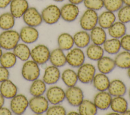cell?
<instances>
[{
  "label": "cell",
  "instance_id": "cell-1",
  "mask_svg": "<svg viewBox=\"0 0 130 115\" xmlns=\"http://www.w3.org/2000/svg\"><path fill=\"white\" fill-rule=\"evenodd\" d=\"M19 32L12 29L0 33V46L6 50H13L20 41Z\"/></svg>",
  "mask_w": 130,
  "mask_h": 115
},
{
  "label": "cell",
  "instance_id": "cell-2",
  "mask_svg": "<svg viewBox=\"0 0 130 115\" xmlns=\"http://www.w3.org/2000/svg\"><path fill=\"white\" fill-rule=\"evenodd\" d=\"M98 14L96 11L86 9L81 16L80 26L83 30L90 31L98 24Z\"/></svg>",
  "mask_w": 130,
  "mask_h": 115
},
{
  "label": "cell",
  "instance_id": "cell-3",
  "mask_svg": "<svg viewBox=\"0 0 130 115\" xmlns=\"http://www.w3.org/2000/svg\"><path fill=\"white\" fill-rule=\"evenodd\" d=\"M41 14L43 21L48 25L55 24L61 18L60 8L53 4L49 5L44 8Z\"/></svg>",
  "mask_w": 130,
  "mask_h": 115
},
{
  "label": "cell",
  "instance_id": "cell-4",
  "mask_svg": "<svg viewBox=\"0 0 130 115\" xmlns=\"http://www.w3.org/2000/svg\"><path fill=\"white\" fill-rule=\"evenodd\" d=\"M21 74L27 81L32 82L38 79L40 74L39 64L33 60L26 61L22 67Z\"/></svg>",
  "mask_w": 130,
  "mask_h": 115
},
{
  "label": "cell",
  "instance_id": "cell-5",
  "mask_svg": "<svg viewBox=\"0 0 130 115\" xmlns=\"http://www.w3.org/2000/svg\"><path fill=\"white\" fill-rule=\"evenodd\" d=\"M95 73V67L89 63H84L78 67L77 72L78 81L85 84L92 83Z\"/></svg>",
  "mask_w": 130,
  "mask_h": 115
},
{
  "label": "cell",
  "instance_id": "cell-6",
  "mask_svg": "<svg viewBox=\"0 0 130 115\" xmlns=\"http://www.w3.org/2000/svg\"><path fill=\"white\" fill-rule=\"evenodd\" d=\"M50 54L49 48L43 44L36 46L30 51L31 58L39 65L45 64L49 60Z\"/></svg>",
  "mask_w": 130,
  "mask_h": 115
},
{
  "label": "cell",
  "instance_id": "cell-7",
  "mask_svg": "<svg viewBox=\"0 0 130 115\" xmlns=\"http://www.w3.org/2000/svg\"><path fill=\"white\" fill-rule=\"evenodd\" d=\"M66 60L67 63L70 66L78 68L85 62V53L81 48H72L66 55Z\"/></svg>",
  "mask_w": 130,
  "mask_h": 115
},
{
  "label": "cell",
  "instance_id": "cell-8",
  "mask_svg": "<svg viewBox=\"0 0 130 115\" xmlns=\"http://www.w3.org/2000/svg\"><path fill=\"white\" fill-rule=\"evenodd\" d=\"M65 94L68 102L74 107H78L84 99L83 90L76 85L68 87L65 91Z\"/></svg>",
  "mask_w": 130,
  "mask_h": 115
},
{
  "label": "cell",
  "instance_id": "cell-9",
  "mask_svg": "<svg viewBox=\"0 0 130 115\" xmlns=\"http://www.w3.org/2000/svg\"><path fill=\"white\" fill-rule=\"evenodd\" d=\"M22 17L26 25L35 27L40 25L43 22L41 14L34 7H29Z\"/></svg>",
  "mask_w": 130,
  "mask_h": 115
},
{
  "label": "cell",
  "instance_id": "cell-10",
  "mask_svg": "<svg viewBox=\"0 0 130 115\" xmlns=\"http://www.w3.org/2000/svg\"><path fill=\"white\" fill-rule=\"evenodd\" d=\"M28 106V100L23 94H16L11 98L10 108L12 112L15 114H23Z\"/></svg>",
  "mask_w": 130,
  "mask_h": 115
},
{
  "label": "cell",
  "instance_id": "cell-11",
  "mask_svg": "<svg viewBox=\"0 0 130 115\" xmlns=\"http://www.w3.org/2000/svg\"><path fill=\"white\" fill-rule=\"evenodd\" d=\"M28 106L36 114H41L46 112L49 107V102L43 95L33 96L28 101Z\"/></svg>",
  "mask_w": 130,
  "mask_h": 115
},
{
  "label": "cell",
  "instance_id": "cell-12",
  "mask_svg": "<svg viewBox=\"0 0 130 115\" xmlns=\"http://www.w3.org/2000/svg\"><path fill=\"white\" fill-rule=\"evenodd\" d=\"M60 10L61 18L68 22L74 21L79 14V9L78 5L70 3L63 5L60 8Z\"/></svg>",
  "mask_w": 130,
  "mask_h": 115
},
{
  "label": "cell",
  "instance_id": "cell-13",
  "mask_svg": "<svg viewBox=\"0 0 130 115\" xmlns=\"http://www.w3.org/2000/svg\"><path fill=\"white\" fill-rule=\"evenodd\" d=\"M46 98L49 103L52 104H58L66 99V94L64 90L57 86L50 87L46 91Z\"/></svg>",
  "mask_w": 130,
  "mask_h": 115
},
{
  "label": "cell",
  "instance_id": "cell-14",
  "mask_svg": "<svg viewBox=\"0 0 130 115\" xmlns=\"http://www.w3.org/2000/svg\"><path fill=\"white\" fill-rule=\"evenodd\" d=\"M19 35L20 40L24 43L30 44L38 40L39 33L36 27L26 25L21 28Z\"/></svg>",
  "mask_w": 130,
  "mask_h": 115
},
{
  "label": "cell",
  "instance_id": "cell-15",
  "mask_svg": "<svg viewBox=\"0 0 130 115\" xmlns=\"http://www.w3.org/2000/svg\"><path fill=\"white\" fill-rule=\"evenodd\" d=\"M112 96L107 91H99L93 98V103L98 109L105 110L110 106Z\"/></svg>",
  "mask_w": 130,
  "mask_h": 115
},
{
  "label": "cell",
  "instance_id": "cell-16",
  "mask_svg": "<svg viewBox=\"0 0 130 115\" xmlns=\"http://www.w3.org/2000/svg\"><path fill=\"white\" fill-rule=\"evenodd\" d=\"M9 6L10 12L15 18L22 17L29 7L27 0H11Z\"/></svg>",
  "mask_w": 130,
  "mask_h": 115
},
{
  "label": "cell",
  "instance_id": "cell-17",
  "mask_svg": "<svg viewBox=\"0 0 130 115\" xmlns=\"http://www.w3.org/2000/svg\"><path fill=\"white\" fill-rule=\"evenodd\" d=\"M61 73L59 68L54 65H50L46 67L43 80L47 85H52L56 84L60 79Z\"/></svg>",
  "mask_w": 130,
  "mask_h": 115
},
{
  "label": "cell",
  "instance_id": "cell-18",
  "mask_svg": "<svg viewBox=\"0 0 130 115\" xmlns=\"http://www.w3.org/2000/svg\"><path fill=\"white\" fill-rule=\"evenodd\" d=\"M107 91L112 97L123 96L127 91L125 83L119 79H114L110 81Z\"/></svg>",
  "mask_w": 130,
  "mask_h": 115
},
{
  "label": "cell",
  "instance_id": "cell-19",
  "mask_svg": "<svg viewBox=\"0 0 130 115\" xmlns=\"http://www.w3.org/2000/svg\"><path fill=\"white\" fill-rule=\"evenodd\" d=\"M17 87L11 80L7 79L0 85V93L5 98L11 99L17 93Z\"/></svg>",
  "mask_w": 130,
  "mask_h": 115
},
{
  "label": "cell",
  "instance_id": "cell-20",
  "mask_svg": "<svg viewBox=\"0 0 130 115\" xmlns=\"http://www.w3.org/2000/svg\"><path fill=\"white\" fill-rule=\"evenodd\" d=\"M114 60L108 56H103L97 61V68L100 72L107 74L111 73L115 68Z\"/></svg>",
  "mask_w": 130,
  "mask_h": 115
},
{
  "label": "cell",
  "instance_id": "cell-21",
  "mask_svg": "<svg viewBox=\"0 0 130 115\" xmlns=\"http://www.w3.org/2000/svg\"><path fill=\"white\" fill-rule=\"evenodd\" d=\"M49 60L52 65L58 68L63 66L67 63L66 55L63 51L59 48L50 52Z\"/></svg>",
  "mask_w": 130,
  "mask_h": 115
},
{
  "label": "cell",
  "instance_id": "cell-22",
  "mask_svg": "<svg viewBox=\"0 0 130 115\" xmlns=\"http://www.w3.org/2000/svg\"><path fill=\"white\" fill-rule=\"evenodd\" d=\"M94 88L98 91H107L110 81L107 74L100 72L95 73L92 81Z\"/></svg>",
  "mask_w": 130,
  "mask_h": 115
},
{
  "label": "cell",
  "instance_id": "cell-23",
  "mask_svg": "<svg viewBox=\"0 0 130 115\" xmlns=\"http://www.w3.org/2000/svg\"><path fill=\"white\" fill-rule=\"evenodd\" d=\"M116 17L114 12L108 10L103 12L98 16L99 26L108 29L115 21Z\"/></svg>",
  "mask_w": 130,
  "mask_h": 115
},
{
  "label": "cell",
  "instance_id": "cell-24",
  "mask_svg": "<svg viewBox=\"0 0 130 115\" xmlns=\"http://www.w3.org/2000/svg\"><path fill=\"white\" fill-rule=\"evenodd\" d=\"M90 41L92 44L102 46L107 40V34L105 29L100 27L96 26L90 31Z\"/></svg>",
  "mask_w": 130,
  "mask_h": 115
},
{
  "label": "cell",
  "instance_id": "cell-25",
  "mask_svg": "<svg viewBox=\"0 0 130 115\" xmlns=\"http://www.w3.org/2000/svg\"><path fill=\"white\" fill-rule=\"evenodd\" d=\"M73 36L74 45L81 49L86 48L91 41L89 33L84 30L76 32Z\"/></svg>",
  "mask_w": 130,
  "mask_h": 115
},
{
  "label": "cell",
  "instance_id": "cell-26",
  "mask_svg": "<svg viewBox=\"0 0 130 115\" xmlns=\"http://www.w3.org/2000/svg\"><path fill=\"white\" fill-rule=\"evenodd\" d=\"M110 107L112 111L122 114L128 108V103L123 96L113 97Z\"/></svg>",
  "mask_w": 130,
  "mask_h": 115
},
{
  "label": "cell",
  "instance_id": "cell-27",
  "mask_svg": "<svg viewBox=\"0 0 130 115\" xmlns=\"http://www.w3.org/2000/svg\"><path fill=\"white\" fill-rule=\"evenodd\" d=\"M58 48L63 51H69L74 45L73 36L69 33H60L57 39Z\"/></svg>",
  "mask_w": 130,
  "mask_h": 115
},
{
  "label": "cell",
  "instance_id": "cell-28",
  "mask_svg": "<svg viewBox=\"0 0 130 115\" xmlns=\"http://www.w3.org/2000/svg\"><path fill=\"white\" fill-rule=\"evenodd\" d=\"M108 32L111 37L119 39L126 34V27L124 23L119 21H115L108 29Z\"/></svg>",
  "mask_w": 130,
  "mask_h": 115
},
{
  "label": "cell",
  "instance_id": "cell-29",
  "mask_svg": "<svg viewBox=\"0 0 130 115\" xmlns=\"http://www.w3.org/2000/svg\"><path fill=\"white\" fill-rule=\"evenodd\" d=\"M78 107V111L81 115H95L98 109L93 102L88 99H83Z\"/></svg>",
  "mask_w": 130,
  "mask_h": 115
},
{
  "label": "cell",
  "instance_id": "cell-30",
  "mask_svg": "<svg viewBox=\"0 0 130 115\" xmlns=\"http://www.w3.org/2000/svg\"><path fill=\"white\" fill-rule=\"evenodd\" d=\"M103 46L104 51L111 55L117 54L121 48L120 40L113 37L107 39Z\"/></svg>",
  "mask_w": 130,
  "mask_h": 115
},
{
  "label": "cell",
  "instance_id": "cell-31",
  "mask_svg": "<svg viewBox=\"0 0 130 115\" xmlns=\"http://www.w3.org/2000/svg\"><path fill=\"white\" fill-rule=\"evenodd\" d=\"M86 48V55L91 60L97 61L104 56L105 51L100 45L92 44L89 45Z\"/></svg>",
  "mask_w": 130,
  "mask_h": 115
},
{
  "label": "cell",
  "instance_id": "cell-32",
  "mask_svg": "<svg viewBox=\"0 0 130 115\" xmlns=\"http://www.w3.org/2000/svg\"><path fill=\"white\" fill-rule=\"evenodd\" d=\"M60 78L63 83L68 87L75 86L78 81L77 72L71 68L64 70L61 74Z\"/></svg>",
  "mask_w": 130,
  "mask_h": 115
},
{
  "label": "cell",
  "instance_id": "cell-33",
  "mask_svg": "<svg viewBox=\"0 0 130 115\" xmlns=\"http://www.w3.org/2000/svg\"><path fill=\"white\" fill-rule=\"evenodd\" d=\"M114 60L116 66L127 69L130 67V52L124 50L118 52Z\"/></svg>",
  "mask_w": 130,
  "mask_h": 115
},
{
  "label": "cell",
  "instance_id": "cell-34",
  "mask_svg": "<svg viewBox=\"0 0 130 115\" xmlns=\"http://www.w3.org/2000/svg\"><path fill=\"white\" fill-rule=\"evenodd\" d=\"M30 50L24 43L18 44L13 49V53L17 58L23 61L28 60L30 57Z\"/></svg>",
  "mask_w": 130,
  "mask_h": 115
},
{
  "label": "cell",
  "instance_id": "cell-35",
  "mask_svg": "<svg viewBox=\"0 0 130 115\" xmlns=\"http://www.w3.org/2000/svg\"><path fill=\"white\" fill-rule=\"evenodd\" d=\"M15 18L10 12H5L0 15V28L3 30L13 28L15 23Z\"/></svg>",
  "mask_w": 130,
  "mask_h": 115
},
{
  "label": "cell",
  "instance_id": "cell-36",
  "mask_svg": "<svg viewBox=\"0 0 130 115\" xmlns=\"http://www.w3.org/2000/svg\"><path fill=\"white\" fill-rule=\"evenodd\" d=\"M46 91V84L42 80L37 79L34 81L29 88V93L32 96L43 95Z\"/></svg>",
  "mask_w": 130,
  "mask_h": 115
},
{
  "label": "cell",
  "instance_id": "cell-37",
  "mask_svg": "<svg viewBox=\"0 0 130 115\" xmlns=\"http://www.w3.org/2000/svg\"><path fill=\"white\" fill-rule=\"evenodd\" d=\"M17 57L13 52H7L3 53L0 57V64L8 69L13 67L16 63Z\"/></svg>",
  "mask_w": 130,
  "mask_h": 115
},
{
  "label": "cell",
  "instance_id": "cell-38",
  "mask_svg": "<svg viewBox=\"0 0 130 115\" xmlns=\"http://www.w3.org/2000/svg\"><path fill=\"white\" fill-rule=\"evenodd\" d=\"M104 7L106 10L117 12L123 5L122 0H103Z\"/></svg>",
  "mask_w": 130,
  "mask_h": 115
},
{
  "label": "cell",
  "instance_id": "cell-39",
  "mask_svg": "<svg viewBox=\"0 0 130 115\" xmlns=\"http://www.w3.org/2000/svg\"><path fill=\"white\" fill-rule=\"evenodd\" d=\"M118 20L124 24L130 22V6L123 5L117 11Z\"/></svg>",
  "mask_w": 130,
  "mask_h": 115
},
{
  "label": "cell",
  "instance_id": "cell-40",
  "mask_svg": "<svg viewBox=\"0 0 130 115\" xmlns=\"http://www.w3.org/2000/svg\"><path fill=\"white\" fill-rule=\"evenodd\" d=\"M83 4L87 9L99 11L104 7L103 0H84Z\"/></svg>",
  "mask_w": 130,
  "mask_h": 115
},
{
  "label": "cell",
  "instance_id": "cell-41",
  "mask_svg": "<svg viewBox=\"0 0 130 115\" xmlns=\"http://www.w3.org/2000/svg\"><path fill=\"white\" fill-rule=\"evenodd\" d=\"M46 114L47 115H65L67 114V111L66 108L59 104H52L48 107Z\"/></svg>",
  "mask_w": 130,
  "mask_h": 115
},
{
  "label": "cell",
  "instance_id": "cell-42",
  "mask_svg": "<svg viewBox=\"0 0 130 115\" xmlns=\"http://www.w3.org/2000/svg\"><path fill=\"white\" fill-rule=\"evenodd\" d=\"M121 47L125 51L130 52V34H125L120 40Z\"/></svg>",
  "mask_w": 130,
  "mask_h": 115
},
{
  "label": "cell",
  "instance_id": "cell-43",
  "mask_svg": "<svg viewBox=\"0 0 130 115\" xmlns=\"http://www.w3.org/2000/svg\"><path fill=\"white\" fill-rule=\"evenodd\" d=\"M9 71L8 69L0 66V83L8 79L9 77Z\"/></svg>",
  "mask_w": 130,
  "mask_h": 115
},
{
  "label": "cell",
  "instance_id": "cell-44",
  "mask_svg": "<svg viewBox=\"0 0 130 115\" xmlns=\"http://www.w3.org/2000/svg\"><path fill=\"white\" fill-rule=\"evenodd\" d=\"M12 111L7 107L2 106L0 108V115H11Z\"/></svg>",
  "mask_w": 130,
  "mask_h": 115
},
{
  "label": "cell",
  "instance_id": "cell-45",
  "mask_svg": "<svg viewBox=\"0 0 130 115\" xmlns=\"http://www.w3.org/2000/svg\"><path fill=\"white\" fill-rule=\"evenodd\" d=\"M11 0H0V9H4L9 6Z\"/></svg>",
  "mask_w": 130,
  "mask_h": 115
},
{
  "label": "cell",
  "instance_id": "cell-46",
  "mask_svg": "<svg viewBox=\"0 0 130 115\" xmlns=\"http://www.w3.org/2000/svg\"><path fill=\"white\" fill-rule=\"evenodd\" d=\"M68 1L69 3L76 5H78L81 4L84 1V0H68Z\"/></svg>",
  "mask_w": 130,
  "mask_h": 115
},
{
  "label": "cell",
  "instance_id": "cell-47",
  "mask_svg": "<svg viewBox=\"0 0 130 115\" xmlns=\"http://www.w3.org/2000/svg\"><path fill=\"white\" fill-rule=\"evenodd\" d=\"M4 103H5V98L0 93V108L3 106Z\"/></svg>",
  "mask_w": 130,
  "mask_h": 115
},
{
  "label": "cell",
  "instance_id": "cell-48",
  "mask_svg": "<svg viewBox=\"0 0 130 115\" xmlns=\"http://www.w3.org/2000/svg\"><path fill=\"white\" fill-rule=\"evenodd\" d=\"M69 115H71V114H73V115H77V114H79L78 111H71L68 112V113H67Z\"/></svg>",
  "mask_w": 130,
  "mask_h": 115
},
{
  "label": "cell",
  "instance_id": "cell-49",
  "mask_svg": "<svg viewBox=\"0 0 130 115\" xmlns=\"http://www.w3.org/2000/svg\"><path fill=\"white\" fill-rule=\"evenodd\" d=\"M123 4L125 5L130 6V0H122Z\"/></svg>",
  "mask_w": 130,
  "mask_h": 115
},
{
  "label": "cell",
  "instance_id": "cell-50",
  "mask_svg": "<svg viewBox=\"0 0 130 115\" xmlns=\"http://www.w3.org/2000/svg\"><path fill=\"white\" fill-rule=\"evenodd\" d=\"M123 115H130V109H128V108L123 113Z\"/></svg>",
  "mask_w": 130,
  "mask_h": 115
},
{
  "label": "cell",
  "instance_id": "cell-51",
  "mask_svg": "<svg viewBox=\"0 0 130 115\" xmlns=\"http://www.w3.org/2000/svg\"><path fill=\"white\" fill-rule=\"evenodd\" d=\"M107 114H108V115H112V114H115V115L117 114V115H119V114L118 113H117V112H115V111H112V112H110L109 113H108Z\"/></svg>",
  "mask_w": 130,
  "mask_h": 115
},
{
  "label": "cell",
  "instance_id": "cell-52",
  "mask_svg": "<svg viewBox=\"0 0 130 115\" xmlns=\"http://www.w3.org/2000/svg\"><path fill=\"white\" fill-rule=\"evenodd\" d=\"M127 69V75L128 76V78L130 79V67Z\"/></svg>",
  "mask_w": 130,
  "mask_h": 115
},
{
  "label": "cell",
  "instance_id": "cell-53",
  "mask_svg": "<svg viewBox=\"0 0 130 115\" xmlns=\"http://www.w3.org/2000/svg\"><path fill=\"white\" fill-rule=\"evenodd\" d=\"M3 54V51H2V47L0 46V57H1V56Z\"/></svg>",
  "mask_w": 130,
  "mask_h": 115
},
{
  "label": "cell",
  "instance_id": "cell-54",
  "mask_svg": "<svg viewBox=\"0 0 130 115\" xmlns=\"http://www.w3.org/2000/svg\"><path fill=\"white\" fill-rule=\"evenodd\" d=\"M54 1V2H62L63 1H64V0H53Z\"/></svg>",
  "mask_w": 130,
  "mask_h": 115
},
{
  "label": "cell",
  "instance_id": "cell-55",
  "mask_svg": "<svg viewBox=\"0 0 130 115\" xmlns=\"http://www.w3.org/2000/svg\"><path fill=\"white\" fill-rule=\"evenodd\" d=\"M128 96H129V98L130 99V88L129 89V90H128Z\"/></svg>",
  "mask_w": 130,
  "mask_h": 115
}]
</instances>
